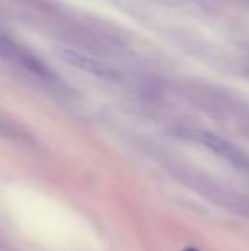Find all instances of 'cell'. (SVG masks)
Wrapping results in <instances>:
<instances>
[{"mask_svg": "<svg viewBox=\"0 0 249 251\" xmlns=\"http://www.w3.org/2000/svg\"><path fill=\"white\" fill-rule=\"evenodd\" d=\"M183 251H197L195 249H186V250H183Z\"/></svg>", "mask_w": 249, "mask_h": 251, "instance_id": "cell-2", "label": "cell"}, {"mask_svg": "<svg viewBox=\"0 0 249 251\" xmlns=\"http://www.w3.org/2000/svg\"><path fill=\"white\" fill-rule=\"evenodd\" d=\"M0 57H3L6 60H12L18 65H21L22 68H25L26 71L37 74L40 76L48 75V72L43 63H40L34 56H31L28 51H25L21 46L15 44L12 40L4 38L1 35H0Z\"/></svg>", "mask_w": 249, "mask_h": 251, "instance_id": "cell-1", "label": "cell"}]
</instances>
